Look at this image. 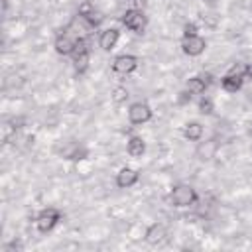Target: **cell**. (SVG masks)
Wrapping results in <instances>:
<instances>
[{"label":"cell","instance_id":"cell-1","mask_svg":"<svg viewBox=\"0 0 252 252\" xmlns=\"http://www.w3.org/2000/svg\"><path fill=\"white\" fill-rule=\"evenodd\" d=\"M169 199H171L173 207H189V205H193L197 201V191L191 185L179 183V185H173L171 187Z\"/></svg>","mask_w":252,"mask_h":252},{"label":"cell","instance_id":"cell-2","mask_svg":"<svg viewBox=\"0 0 252 252\" xmlns=\"http://www.w3.org/2000/svg\"><path fill=\"white\" fill-rule=\"evenodd\" d=\"M59 219H61V213H59L55 207H45V209H41V211L37 213V217H35V226H37V230H39L41 234H47V232H51V230L57 226Z\"/></svg>","mask_w":252,"mask_h":252},{"label":"cell","instance_id":"cell-3","mask_svg":"<svg viewBox=\"0 0 252 252\" xmlns=\"http://www.w3.org/2000/svg\"><path fill=\"white\" fill-rule=\"evenodd\" d=\"M122 24H124L130 32H134V33H144L146 28H148V18H146V14H144L142 10L130 8V10H126V12L122 14Z\"/></svg>","mask_w":252,"mask_h":252},{"label":"cell","instance_id":"cell-4","mask_svg":"<svg viewBox=\"0 0 252 252\" xmlns=\"http://www.w3.org/2000/svg\"><path fill=\"white\" fill-rule=\"evenodd\" d=\"M152 116H154V110H152V106H150L148 102H144V100L132 102V104L128 106V120H130L132 124H146V122L152 120Z\"/></svg>","mask_w":252,"mask_h":252},{"label":"cell","instance_id":"cell-5","mask_svg":"<svg viewBox=\"0 0 252 252\" xmlns=\"http://www.w3.org/2000/svg\"><path fill=\"white\" fill-rule=\"evenodd\" d=\"M205 49H207V41L199 33H195V35H183V39H181V51L185 55L199 57L201 53H205Z\"/></svg>","mask_w":252,"mask_h":252},{"label":"cell","instance_id":"cell-6","mask_svg":"<svg viewBox=\"0 0 252 252\" xmlns=\"http://www.w3.org/2000/svg\"><path fill=\"white\" fill-rule=\"evenodd\" d=\"M138 57L136 55H130V53H124V55H118L114 57L112 61V71L118 73V75H130L138 69Z\"/></svg>","mask_w":252,"mask_h":252},{"label":"cell","instance_id":"cell-7","mask_svg":"<svg viewBox=\"0 0 252 252\" xmlns=\"http://www.w3.org/2000/svg\"><path fill=\"white\" fill-rule=\"evenodd\" d=\"M138 179H140V171H138L136 167H132V165H124V167H120L118 173H116V185H118L120 189H128V187L136 185Z\"/></svg>","mask_w":252,"mask_h":252},{"label":"cell","instance_id":"cell-8","mask_svg":"<svg viewBox=\"0 0 252 252\" xmlns=\"http://www.w3.org/2000/svg\"><path fill=\"white\" fill-rule=\"evenodd\" d=\"M89 61H91V53H89V49H87V43H85L83 39H77V47H75V51H73V65H75V69H77L79 73L87 71Z\"/></svg>","mask_w":252,"mask_h":252},{"label":"cell","instance_id":"cell-9","mask_svg":"<svg viewBox=\"0 0 252 252\" xmlns=\"http://www.w3.org/2000/svg\"><path fill=\"white\" fill-rule=\"evenodd\" d=\"M167 236V226L161 224V222H154L146 228V234H144V240L150 244V246H158L165 240Z\"/></svg>","mask_w":252,"mask_h":252},{"label":"cell","instance_id":"cell-10","mask_svg":"<svg viewBox=\"0 0 252 252\" xmlns=\"http://www.w3.org/2000/svg\"><path fill=\"white\" fill-rule=\"evenodd\" d=\"M53 47L59 55H73V51L77 47V39H73L69 33H59L53 41Z\"/></svg>","mask_w":252,"mask_h":252},{"label":"cell","instance_id":"cell-11","mask_svg":"<svg viewBox=\"0 0 252 252\" xmlns=\"http://www.w3.org/2000/svg\"><path fill=\"white\" fill-rule=\"evenodd\" d=\"M242 85H244V77H242V75H236V73L226 71V73L220 77V87H222V91H226V93H236V91L242 89Z\"/></svg>","mask_w":252,"mask_h":252},{"label":"cell","instance_id":"cell-12","mask_svg":"<svg viewBox=\"0 0 252 252\" xmlns=\"http://www.w3.org/2000/svg\"><path fill=\"white\" fill-rule=\"evenodd\" d=\"M118 39H120V32H118L116 28H106V30L100 33V37H98V45H100L104 51H112V49L116 47Z\"/></svg>","mask_w":252,"mask_h":252},{"label":"cell","instance_id":"cell-13","mask_svg":"<svg viewBox=\"0 0 252 252\" xmlns=\"http://www.w3.org/2000/svg\"><path fill=\"white\" fill-rule=\"evenodd\" d=\"M203 132H205L203 130V124L197 122V120H189L183 126V138L189 140V142H199L203 138Z\"/></svg>","mask_w":252,"mask_h":252},{"label":"cell","instance_id":"cell-14","mask_svg":"<svg viewBox=\"0 0 252 252\" xmlns=\"http://www.w3.org/2000/svg\"><path fill=\"white\" fill-rule=\"evenodd\" d=\"M126 152L132 158H142L146 154V142L142 136H130V140L126 142Z\"/></svg>","mask_w":252,"mask_h":252},{"label":"cell","instance_id":"cell-15","mask_svg":"<svg viewBox=\"0 0 252 252\" xmlns=\"http://www.w3.org/2000/svg\"><path fill=\"white\" fill-rule=\"evenodd\" d=\"M205 79H207L205 75H195V77H191V79L187 81V85H185L187 93H191V94H203V93L207 91V87H209V81H205Z\"/></svg>","mask_w":252,"mask_h":252},{"label":"cell","instance_id":"cell-16","mask_svg":"<svg viewBox=\"0 0 252 252\" xmlns=\"http://www.w3.org/2000/svg\"><path fill=\"white\" fill-rule=\"evenodd\" d=\"M128 89L126 87H122V85H118V87H114L112 89V100L116 102V104H122V102H126L128 100Z\"/></svg>","mask_w":252,"mask_h":252},{"label":"cell","instance_id":"cell-17","mask_svg":"<svg viewBox=\"0 0 252 252\" xmlns=\"http://www.w3.org/2000/svg\"><path fill=\"white\" fill-rule=\"evenodd\" d=\"M213 110H215V102H213V98H209V96H201V98H199V112L205 114V116H209V114H213Z\"/></svg>","mask_w":252,"mask_h":252},{"label":"cell","instance_id":"cell-18","mask_svg":"<svg viewBox=\"0 0 252 252\" xmlns=\"http://www.w3.org/2000/svg\"><path fill=\"white\" fill-rule=\"evenodd\" d=\"M195 33H199V26L197 24H185V28H183V35H195Z\"/></svg>","mask_w":252,"mask_h":252},{"label":"cell","instance_id":"cell-19","mask_svg":"<svg viewBox=\"0 0 252 252\" xmlns=\"http://www.w3.org/2000/svg\"><path fill=\"white\" fill-rule=\"evenodd\" d=\"M248 134H252V122L248 124Z\"/></svg>","mask_w":252,"mask_h":252}]
</instances>
